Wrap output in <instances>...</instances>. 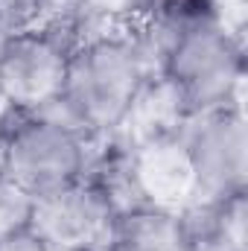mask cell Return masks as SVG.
<instances>
[{
    "label": "cell",
    "instance_id": "6da1fadb",
    "mask_svg": "<svg viewBox=\"0 0 248 251\" xmlns=\"http://www.w3.org/2000/svg\"><path fill=\"white\" fill-rule=\"evenodd\" d=\"M155 38H143L178 120L240 100L246 56L213 0H164Z\"/></svg>",
    "mask_w": 248,
    "mask_h": 251
},
{
    "label": "cell",
    "instance_id": "7a4b0ae2",
    "mask_svg": "<svg viewBox=\"0 0 248 251\" xmlns=\"http://www.w3.org/2000/svg\"><path fill=\"white\" fill-rule=\"evenodd\" d=\"M152 56L143 35H85L70 56L59 102L50 108L91 143L117 134L149 88Z\"/></svg>",
    "mask_w": 248,
    "mask_h": 251
},
{
    "label": "cell",
    "instance_id": "3957f363",
    "mask_svg": "<svg viewBox=\"0 0 248 251\" xmlns=\"http://www.w3.org/2000/svg\"><path fill=\"white\" fill-rule=\"evenodd\" d=\"M91 140L53 111H9L0 123V178L41 199L79 181Z\"/></svg>",
    "mask_w": 248,
    "mask_h": 251
},
{
    "label": "cell",
    "instance_id": "277c9868",
    "mask_svg": "<svg viewBox=\"0 0 248 251\" xmlns=\"http://www.w3.org/2000/svg\"><path fill=\"white\" fill-rule=\"evenodd\" d=\"M73 18H53L18 29L0 59V100L9 111H50L64 91L70 56L85 35Z\"/></svg>",
    "mask_w": 248,
    "mask_h": 251
},
{
    "label": "cell",
    "instance_id": "5b68a950",
    "mask_svg": "<svg viewBox=\"0 0 248 251\" xmlns=\"http://www.w3.org/2000/svg\"><path fill=\"white\" fill-rule=\"evenodd\" d=\"M181 123L178 134L196 178V204L246 193L248 131L243 105L231 102L184 117Z\"/></svg>",
    "mask_w": 248,
    "mask_h": 251
},
{
    "label": "cell",
    "instance_id": "8992f818",
    "mask_svg": "<svg viewBox=\"0 0 248 251\" xmlns=\"http://www.w3.org/2000/svg\"><path fill=\"white\" fill-rule=\"evenodd\" d=\"M29 228L53 251H99L117 228V210L88 176L32 204Z\"/></svg>",
    "mask_w": 248,
    "mask_h": 251
},
{
    "label": "cell",
    "instance_id": "52a82bcc",
    "mask_svg": "<svg viewBox=\"0 0 248 251\" xmlns=\"http://www.w3.org/2000/svg\"><path fill=\"white\" fill-rule=\"evenodd\" d=\"M128 155L143 204L170 213H181L196 204V178L178 128L152 131L143 143L131 146Z\"/></svg>",
    "mask_w": 248,
    "mask_h": 251
},
{
    "label": "cell",
    "instance_id": "ba28073f",
    "mask_svg": "<svg viewBox=\"0 0 248 251\" xmlns=\"http://www.w3.org/2000/svg\"><path fill=\"white\" fill-rule=\"evenodd\" d=\"M32 204H35L32 196H26L24 190H18L6 178H0V237L29 225Z\"/></svg>",
    "mask_w": 248,
    "mask_h": 251
},
{
    "label": "cell",
    "instance_id": "9c48e42d",
    "mask_svg": "<svg viewBox=\"0 0 248 251\" xmlns=\"http://www.w3.org/2000/svg\"><path fill=\"white\" fill-rule=\"evenodd\" d=\"M164 0H85L94 12L102 15H137V12H155Z\"/></svg>",
    "mask_w": 248,
    "mask_h": 251
},
{
    "label": "cell",
    "instance_id": "30bf717a",
    "mask_svg": "<svg viewBox=\"0 0 248 251\" xmlns=\"http://www.w3.org/2000/svg\"><path fill=\"white\" fill-rule=\"evenodd\" d=\"M0 251H53L29 225L12 231V234H3L0 237Z\"/></svg>",
    "mask_w": 248,
    "mask_h": 251
},
{
    "label": "cell",
    "instance_id": "8fae6325",
    "mask_svg": "<svg viewBox=\"0 0 248 251\" xmlns=\"http://www.w3.org/2000/svg\"><path fill=\"white\" fill-rule=\"evenodd\" d=\"M99 251H152V249L143 246V243H137V240H131V237H120V234H114V237H111Z\"/></svg>",
    "mask_w": 248,
    "mask_h": 251
},
{
    "label": "cell",
    "instance_id": "7c38bea8",
    "mask_svg": "<svg viewBox=\"0 0 248 251\" xmlns=\"http://www.w3.org/2000/svg\"><path fill=\"white\" fill-rule=\"evenodd\" d=\"M15 35V29L0 18V59H3V53H6V44H9V38Z\"/></svg>",
    "mask_w": 248,
    "mask_h": 251
}]
</instances>
